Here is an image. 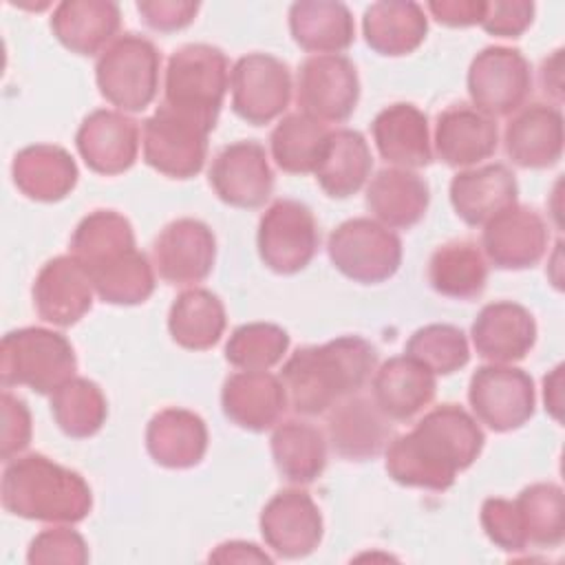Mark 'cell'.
Segmentation results:
<instances>
[{"mask_svg":"<svg viewBox=\"0 0 565 565\" xmlns=\"http://www.w3.org/2000/svg\"><path fill=\"white\" fill-rule=\"evenodd\" d=\"M483 441L481 426L466 408L441 404L428 411L413 430L388 441L384 466L399 486L444 492L477 461Z\"/></svg>","mask_w":565,"mask_h":565,"instance_id":"cell-1","label":"cell"},{"mask_svg":"<svg viewBox=\"0 0 565 565\" xmlns=\"http://www.w3.org/2000/svg\"><path fill=\"white\" fill-rule=\"evenodd\" d=\"M377 353L360 335L302 347L285 362L280 382L298 415H320L355 395L375 371Z\"/></svg>","mask_w":565,"mask_h":565,"instance_id":"cell-2","label":"cell"},{"mask_svg":"<svg viewBox=\"0 0 565 565\" xmlns=\"http://www.w3.org/2000/svg\"><path fill=\"white\" fill-rule=\"evenodd\" d=\"M0 499L9 514L44 523H79L93 508L84 477L38 452L7 461Z\"/></svg>","mask_w":565,"mask_h":565,"instance_id":"cell-3","label":"cell"},{"mask_svg":"<svg viewBox=\"0 0 565 565\" xmlns=\"http://www.w3.org/2000/svg\"><path fill=\"white\" fill-rule=\"evenodd\" d=\"M227 86L230 62L225 53L212 44H185L168 60L163 104L212 132Z\"/></svg>","mask_w":565,"mask_h":565,"instance_id":"cell-4","label":"cell"},{"mask_svg":"<svg viewBox=\"0 0 565 565\" xmlns=\"http://www.w3.org/2000/svg\"><path fill=\"white\" fill-rule=\"evenodd\" d=\"M77 369L73 344L57 331L24 327L9 331L0 342V382L26 386L40 395L53 393Z\"/></svg>","mask_w":565,"mask_h":565,"instance_id":"cell-5","label":"cell"},{"mask_svg":"<svg viewBox=\"0 0 565 565\" xmlns=\"http://www.w3.org/2000/svg\"><path fill=\"white\" fill-rule=\"evenodd\" d=\"M161 55L157 46L137 33L115 38L95 64L102 97L121 113H139L152 104L159 88Z\"/></svg>","mask_w":565,"mask_h":565,"instance_id":"cell-6","label":"cell"},{"mask_svg":"<svg viewBox=\"0 0 565 565\" xmlns=\"http://www.w3.org/2000/svg\"><path fill=\"white\" fill-rule=\"evenodd\" d=\"M333 267L362 285L388 280L402 263L399 236L375 218H349L340 223L327 241Z\"/></svg>","mask_w":565,"mask_h":565,"instance_id":"cell-7","label":"cell"},{"mask_svg":"<svg viewBox=\"0 0 565 565\" xmlns=\"http://www.w3.org/2000/svg\"><path fill=\"white\" fill-rule=\"evenodd\" d=\"M260 260L276 274L289 276L305 269L318 252V225L311 210L294 199L274 201L258 223Z\"/></svg>","mask_w":565,"mask_h":565,"instance_id":"cell-8","label":"cell"},{"mask_svg":"<svg viewBox=\"0 0 565 565\" xmlns=\"http://www.w3.org/2000/svg\"><path fill=\"white\" fill-rule=\"evenodd\" d=\"M207 135V128L161 104L141 128L143 161L170 179H190L205 163Z\"/></svg>","mask_w":565,"mask_h":565,"instance_id":"cell-9","label":"cell"},{"mask_svg":"<svg viewBox=\"0 0 565 565\" xmlns=\"http://www.w3.org/2000/svg\"><path fill=\"white\" fill-rule=\"evenodd\" d=\"M468 402L477 422L494 433H510L534 415V382L516 366H479L470 377Z\"/></svg>","mask_w":565,"mask_h":565,"instance_id":"cell-10","label":"cell"},{"mask_svg":"<svg viewBox=\"0 0 565 565\" xmlns=\"http://www.w3.org/2000/svg\"><path fill=\"white\" fill-rule=\"evenodd\" d=\"M530 88V64L516 49L488 46L470 62L468 95L472 106L492 119L516 113L525 104Z\"/></svg>","mask_w":565,"mask_h":565,"instance_id":"cell-11","label":"cell"},{"mask_svg":"<svg viewBox=\"0 0 565 565\" xmlns=\"http://www.w3.org/2000/svg\"><path fill=\"white\" fill-rule=\"evenodd\" d=\"M232 108L252 126L280 117L291 99V73L287 64L269 53H247L230 73Z\"/></svg>","mask_w":565,"mask_h":565,"instance_id":"cell-12","label":"cell"},{"mask_svg":"<svg viewBox=\"0 0 565 565\" xmlns=\"http://www.w3.org/2000/svg\"><path fill=\"white\" fill-rule=\"evenodd\" d=\"M360 99V79L344 55H311L298 71L296 102L305 115L327 121H347Z\"/></svg>","mask_w":565,"mask_h":565,"instance_id":"cell-13","label":"cell"},{"mask_svg":"<svg viewBox=\"0 0 565 565\" xmlns=\"http://www.w3.org/2000/svg\"><path fill=\"white\" fill-rule=\"evenodd\" d=\"M210 185L232 207L256 210L265 205L274 190L265 148L258 141H236L218 150L210 166Z\"/></svg>","mask_w":565,"mask_h":565,"instance_id":"cell-14","label":"cell"},{"mask_svg":"<svg viewBox=\"0 0 565 565\" xmlns=\"http://www.w3.org/2000/svg\"><path fill=\"white\" fill-rule=\"evenodd\" d=\"M260 534L282 558H305L322 541V514L305 490L276 492L260 512Z\"/></svg>","mask_w":565,"mask_h":565,"instance_id":"cell-15","label":"cell"},{"mask_svg":"<svg viewBox=\"0 0 565 565\" xmlns=\"http://www.w3.org/2000/svg\"><path fill=\"white\" fill-rule=\"evenodd\" d=\"M157 274L170 285H196L214 267L216 238L199 218L168 223L152 245Z\"/></svg>","mask_w":565,"mask_h":565,"instance_id":"cell-16","label":"cell"},{"mask_svg":"<svg viewBox=\"0 0 565 565\" xmlns=\"http://www.w3.org/2000/svg\"><path fill=\"white\" fill-rule=\"evenodd\" d=\"M481 247L499 269L534 267L547 247L545 221L536 210L514 203L483 225Z\"/></svg>","mask_w":565,"mask_h":565,"instance_id":"cell-17","label":"cell"},{"mask_svg":"<svg viewBox=\"0 0 565 565\" xmlns=\"http://www.w3.org/2000/svg\"><path fill=\"white\" fill-rule=\"evenodd\" d=\"M93 282L75 256L51 258L33 282V307L44 322L71 327L93 307Z\"/></svg>","mask_w":565,"mask_h":565,"instance_id":"cell-18","label":"cell"},{"mask_svg":"<svg viewBox=\"0 0 565 565\" xmlns=\"http://www.w3.org/2000/svg\"><path fill=\"white\" fill-rule=\"evenodd\" d=\"M77 152L97 174L126 172L139 152V126L121 110H93L75 135Z\"/></svg>","mask_w":565,"mask_h":565,"instance_id":"cell-19","label":"cell"},{"mask_svg":"<svg viewBox=\"0 0 565 565\" xmlns=\"http://www.w3.org/2000/svg\"><path fill=\"white\" fill-rule=\"evenodd\" d=\"M327 435L338 457L366 461L386 450L393 428L391 419L371 397L351 395L333 406L327 419Z\"/></svg>","mask_w":565,"mask_h":565,"instance_id":"cell-20","label":"cell"},{"mask_svg":"<svg viewBox=\"0 0 565 565\" xmlns=\"http://www.w3.org/2000/svg\"><path fill=\"white\" fill-rule=\"evenodd\" d=\"M475 351L492 364L523 360L536 342V322L532 313L512 300L486 305L470 329Z\"/></svg>","mask_w":565,"mask_h":565,"instance_id":"cell-21","label":"cell"},{"mask_svg":"<svg viewBox=\"0 0 565 565\" xmlns=\"http://www.w3.org/2000/svg\"><path fill=\"white\" fill-rule=\"evenodd\" d=\"M221 406L232 424L263 433L280 422L289 402L280 377L269 371H238L223 382Z\"/></svg>","mask_w":565,"mask_h":565,"instance_id":"cell-22","label":"cell"},{"mask_svg":"<svg viewBox=\"0 0 565 565\" xmlns=\"http://www.w3.org/2000/svg\"><path fill=\"white\" fill-rule=\"evenodd\" d=\"M505 154L519 168L543 170L563 154V115L550 104L521 106L503 132Z\"/></svg>","mask_w":565,"mask_h":565,"instance_id":"cell-23","label":"cell"},{"mask_svg":"<svg viewBox=\"0 0 565 565\" xmlns=\"http://www.w3.org/2000/svg\"><path fill=\"white\" fill-rule=\"evenodd\" d=\"M499 128L492 117L475 106L455 104L446 108L435 124V152L452 168H466L494 154Z\"/></svg>","mask_w":565,"mask_h":565,"instance_id":"cell-24","label":"cell"},{"mask_svg":"<svg viewBox=\"0 0 565 565\" xmlns=\"http://www.w3.org/2000/svg\"><path fill=\"white\" fill-rule=\"evenodd\" d=\"M519 185L512 170L503 163H490L463 170L450 181V203L457 216L477 227L516 203Z\"/></svg>","mask_w":565,"mask_h":565,"instance_id":"cell-25","label":"cell"},{"mask_svg":"<svg viewBox=\"0 0 565 565\" xmlns=\"http://www.w3.org/2000/svg\"><path fill=\"white\" fill-rule=\"evenodd\" d=\"M121 24V11L110 0H64L53 9V35L77 55L104 51Z\"/></svg>","mask_w":565,"mask_h":565,"instance_id":"cell-26","label":"cell"},{"mask_svg":"<svg viewBox=\"0 0 565 565\" xmlns=\"http://www.w3.org/2000/svg\"><path fill=\"white\" fill-rule=\"evenodd\" d=\"M428 183L406 168H382L366 188V207L388 230L417 225L428 210Z\"/></svg>","mask_w":565,"mask_h":565,"instance_id":"cell-27","label":"cell"},{"mask_svg":"<svg viewBox=\"0 0 565 565\" xmlns=\"http://www.w3.org/2000/svg\"><path fill=\"white\" fill-rule=\"evenodd\" d=\"M435 391V373L408 355L386 360L373 375V402L393 422L415 417L433 402Z\"/></svg>","mask_w":565,"mask_h":565,"instance_id":"cell-28","label":"cell"},{"mask_svg":"<svg viewBox=\"0 0 565 565\" xmlns=\"http://www.w3.org/2000/svg\"><path fill=\"white\" fill-rule=\"evenodd\" d=\"M146 448L163 468H192L207 450L205 422L188 408H163L148 422Z\"/></svg>","mask_w":565,"mask_h":565,"instance_id":"cell-29","label":"cell"},{"mask_svg":"<svg viewBox=\"0 0 565 565\" xmlns=\"http://www.w3.org/2000/svg\"><path fill=\"white\" fill-rule=\"evenodd\" d=\"M382 159L399 168H424L433 159L426 115L413 104H391L371 124Z\"/></svg>","mask_w":565,"mask_h":565,"instance_id":"cell-30","label":"cell"},{"mask_svg":"<svg viewBox=\"0 0 565 565\" xmlns=\"http://www.w3.org/2000/svg\"><path fill=\"white\" fill-rule=\"evenodd\" d=\"M11 174L15 188L42 203L62 201L68 196L77 183V163L60 146L35 143L22 148L11 163Z\"/></svg>","mask_w":565,"mask_h":565,"instance_id":"cell-31","label":"cell"},{"mask_svg":"<svg viewBox=\"0 0 565 565\" xmlns=\"http://www.w3.org/2000/svg\"><path fill=\"white\" fill-rule=\"evenodd\" d=\"M294 42L316 55H340L355 40L353 15L333 0H300L289 7Z\"/></svg>","mask_w":565,"mask_h":565,"instance_id":"cell-32","label":"cell"},{"mask_svg":"<svg viewBox=\"0 0 565 565\" xmlns=\"http://www.w3.org/2000/svg\"><path fill=\"white\" fill-rule=\"evenodd\" d=\"M366 44L388 57L413 53L428 33V20L417 2H373L362 18Z\"/></svg>","mask_w":565,"mask_h":565,"instance_id":"cell-33","label":"cell"},{"mask_svg":"<svg viewBox=\"0 0 565 565\" xmlns=\"http://www.w3.org/2000/svg\"><path fill=\"white\" fill-rule=\"evenodd\" d=\"M371 168L373 157L362 132L340 128L331 130L313 174L331 199H347L366 183Z\"/></svg>","mask_w":565,"mask_h":565,"instance_id":"cell-34","label":"cell"},{"mask_svg":"<svg viewBox=\"0 0 565 565\" xmlns=\"http://www.w3.org/2000/svg\"><path fill=\"white\" fill-rule=\"evenodd\" d=\"M225 307L216 294L194 287L179 294L168 313L172 340L190 351L212 349L225 331Z\"/></svg>","mask_w":565,"mask_h":565,"instance_id":"cell-35","label":"cell"},{"mask_svg":"<svg viewBox=\"0 0 565 565\" xmlns=\"http://www.w3.org/2000/svg\"><path fill=\"white\" fill-rule=\"evenodd\" d=\"M271 457L278 472L289 483H313L327 466L324 435L309 422H282L271 435Z\"/></svg>","mask_w":565,"mask_h":565,"instance_id":"cell-36","label":"cell"},{"mask_svg":"<svg viewBox=\"0 0 565 565\" xmlns=\"http://www.w3.org/2000/svg\"><path fill=\"white\" fill-rule=\"evenodd\" d=\"M486 256L472 241L444 243L428 260V282L446 298H477L486 289Z\"/></svg>","mask_w":565,"mask_h":565,"instance_id":"cell-37","label":"cell"},{"mask_svg":"<svg viewBox=\"0 0 565 565\" xmlns=\"http://www.w3.org/2000/svg\"><path fill=\"white\" fill-rule=\"evenodd\" d=\"M132 249H137L132 225L115 210L90 212L71 236V256H75L84 269L110 263Z\"/></svg>","mask_w":565,"mask_h":565,"instance_id":"cell-38","label":"cell"},{"mask_svg":"<svg viewBox=\"0 0 565 565\" xmlns=\"http://www.w3.org/2000/svg\"><path fill=\"white\" fill-rule=\"evenodd\" d=\"M329 135L331 130L327 128V124L305 113L287 115L271 130V137H269L271 157L282 172H289V174L316 172L322 159L324 146L329 141Z\"/></svg>","mask_w":565,"mask_h":565,"instance_id":"cell-39","label":"cell"},{"mask_svg":"<svg viewBox=\"0 0 565 565\" xmlns=\"http://www.w3.org/2000/svg\"><path fill=\"white\" fill-rule=\"evenodd\" d=\"M51 415L64 435L86 439L104 426L108 404L93 380L73 375L51 393Z\"/></svg>","mask_w":565,"mask_h":565,"instance_id":"cell-40","label":"cell"},{"mask_svg":"<svg viewBox=\"0 0 565 565\" xmlns=\"http://www.w3.org/2000/svg\"><path fill=\"white\" fill-rule=\"evenodd\" d=\"M527 545L558 547L565 539V497L556 483H532L514 499Z\"/></svg>","mask_w":565,"mask_h":565,"instance_id":"cell-41","label":"cell"},{"mask_svg":"<svg viewBox=\"0 0 565 565\" xmlns=\"http://www.w3.org/2000/svg\"><path fill=\"white\" fill-rule=\"evenodd\" d=\"M86 271L95 294L108 305H139L154 291V269L139 249Z\"/></svg>","mask_w":565,"mask_h":565,"instance_id":"cell-42","label":"cell"},{"mask_svg":"<svg viewBox=\"0 0 565 565\" xmlns=\"http://www.w3.org/2000/svg\"><path fill=\"white\" fill-rule=\"evenodd\" d=\"M404 355L413 358L435 375H450L468 364L470 349L459 327L435 322L417 329L408 338Z\"/></svg>","mask_w":565,"mask_h":565,"instance_id":"cell-43","label":"cell"},{"mask_svg":"<svg viewBox=\"0 0 565 565\" xmlns=\"http://www.w3.org/2000/svg\"><path fill=\"white\" fill-rule=\"evenodd\" d=\"M289 349V335L271 322H249L232 331L225 344V360L241 371H267Z\"/></svg>","mask_w":565,"mask_h":565,"instance_id":"cell-44","label":"cell"},{"mask_svg":"<svg viewBox=\"0 0 565 565\" xmlns=\"http://www.w3.org/2000/svg\"><path fill=\"white\" fill-rule=\"evenodd\" d=\"M26 561L31 565L71 563L84 565L88 561V545L84 536L71 527L42 530L29 545Z\"/></svg>","mask_w":565,"mask_h":565,"instance_id":"cell-45","label":"cell"},{"mask_svg":"<svg viewBox=\"0 0 565 565\" xmlns=\"http://www.w3.org/2000/svg\"><path fill=\"white\" fill-rule=\"evenodd\" d=\"M481 527L486 536L505 552H523L527 547L514 501L501 497H488L481 503Z\"/></svg>","mask_w":565,"mask_h":565,"instance_id":"cell-46","label":"cell"},{"mask_svg":"<svg viewBox=\"0 0 565 565\" xmlns=\"http://www.w3.org/2000/svg\"><path fill=\"white\" fill-rule=\"evenodd\" d=\"M0 415H2V433H0V457L4 461L15 459L31 441V413L26 404L11 395L9 391H2L0 395Z\"/></svg>","mask_w":565,"mask_h":565,"instance_id":"cell-47","label":"cell"},{"mask_svg":"<svg viewBox=\"0 0 565 565\" xmlns=\"http://www.w3.org/2000/svg\"><path fill=\"white\" fill-rule=\"evenodd\" d=\"M534 20V2L527 0H494L486 2L481 29L497 38H519Z\"/></svg>","mask_w":565,"mask_h":565,"instance_id":"cell-48","label":"cell"},{"mask_svg":"<svg viewBox=\"0 0 565 565\" xmlns=\"http://www.w3.org/2000/svg\"><path fill=\"white\" fill-rule=\"evenodd\" d=\"M137 11L141 13L143 22L159 31V33H172L181 31L188 24H192L199 2L188 0H141L137 2Z\"/></svg>","mask_w":565,"mask_h":565,"instance_id":"cell-49","label":"cell"},{"mask_svg":"<svg viewBox=\"0 0 565 565\" xmlns=\"http://www.w3.org/2000/svg\"><path fill=\"white\" fill-rule=\"evenodd\" d=\"M486 2L481 0H433L428 11L439 24L446 26H472L483 18Z\"/></svg>","mask_w":565,"mask_h":565,"instance_id":"cell-50","label":"cell"},{"mask_svg":"<svg viewBox=\"0 0 565 565\" xmlns=\"http://www.w3.org/2000/svg\"><path fill=\"white\" fill-rule=\"evenodd\" d=\"M214 563H271V556L265 554L258 545L245 541H227L221 543L212 554Z\"/></svg>","mask_w":565,"mask_h":565,"instance_id":"cell-51","label":"cell"},{"mask_svg":"<svg viewBox=\"0 0 565 565\" xmlns=\"http://www.w3.org/2000/svg\"><path fill=\"white\" fill-rule=\"evenodd\" d=\"M563 51H554L541 66V86L545 95H552L556 102L563 99Z\"/></svg>","mask_w":565,"mask_h":565,"instance_id":"cell-52","label":"cell"},{"mask_svg":"<svg viewBox=\"0 0 565 565\" xmlns=\"http://www.w3.org/2000/svg\"><path fill=\"white\" fill-rule=\"evenodd\" d=\"M543 399H545V411L561 422L563 413V364H558L550 375L543 380Z\"/></svg>","mask_w":565,"mask_h":565,"instance_id":"cell-53","label":"cell"}]
</instances>
